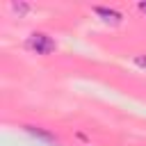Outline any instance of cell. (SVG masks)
Returning <instances> with one entry per match:
<instances>
[{
  "label": "cell",
  "instance_id": "cell-1",
  "mask_svg": "<svg viewBox=\"0 0 146 146\" xmlns=\"http://www.w3.org/2000/svg\"><path fill=\"white\" fill-rule=\"evenodd\" d=\"M30 46L36 50V52H50L55 48V43L46 36V34H32L30 36Z\"/></svg>",
  "mask_w": 146,
  "mask_h": 146
},
{
  "label": "cell",
  "instance_id": "cell-2",
  "mask_svg": "<svg viewBox=\"0 0 146 146\" xmlns=\"http://www.w3.org/2000/svg\"><path fill=\"white\" fill-rule=\"evenodd\" d=\"M137 64L139 66H146V59H137Z\"/></svg>",
  "mask_w": 146,
  "mask_h": 146
}]
</instances>
